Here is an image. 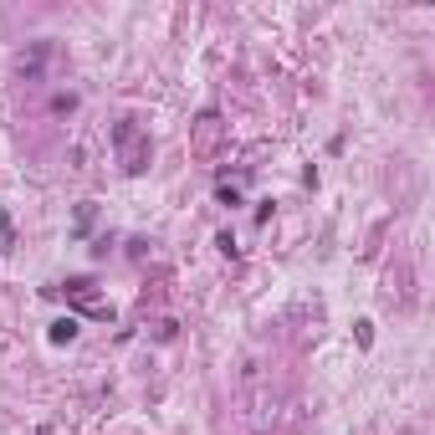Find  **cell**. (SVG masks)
Wrapping results in <instances>:
<instances>
[{"instance_id":"cell-4","label":"cell","mask_w":435,"mask_h":435,"mask_svg":"<svg viewBox=\"0 0 435 435\" xmlns=\"http://www.w3.org/2000/svg\"><path fill=\"white\" fill-rule=\"evenodd\" d=\"M215 195H221V205H241V195H236V185H221Z\"/></svg>"},{"instance_id":"cell-1","label":"cell","mask_w":435,"mask_h":435,"mask_svg":"<svg viewBox=\"0 0 435 435\" xmlns=\"http://www.w3.org/2000/svg\"><path fill=\"white\" fill-rule=\"evenodd\" d=\"M113 149L123 154V169H128V174H139V169L149 164V139L139 134V123H134V118H123V123L113 128Z\"/></svg>"},{"instance_id":"cell-2","label":"cell","mask_w":435,"mask_h":435,"mask_svg":"<svg viewBox=\"0 0 435 435\" xmlns=\"http://www.w3.org/2000/svg\"><path fill=\"white\" fill-rule=\"evenodd\" d=\"M41 67H47V41H36L31 57H21V72L26 77H41Z\"/></svg>"},{"instance_id":"cell-3","label":"cell","mask_w":435,"mask_h":435,"mask_svg":"<svg viewBox=\"0 0 435 435\" xmlns=\"http://www.w3.org/2000/svg\"><path fill=\"white\" fill-rule=\"evenodd\" d=\"M77 338V318H57L52 323V343H72Z\"/></svg>"},{"instance_id":"cell-5","label":"cell","mask_w":435,"mask_h":435,"mask_svg":"<svg viewBox=\"0 0 435 435\" xmlns=\"http://www.w3.org/2000/svg\"><path fill=\"white\" fill-rule=\"evenodd\" d=\"M11 241H16V236H11V215L0 210V246H11Z\"/></svg>"}]
</instances>
